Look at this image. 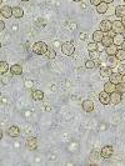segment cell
I'll return each instance as SVG.
<instances>
[{"label": "cell", "mask_w": 125, "mask_h": 166, "mask_svg": "<svg viewBox=\"0 0 125 166\" xmlns=\"http://www.w3.org/2000/svg\"><path fill=\"white\" fill-rule=\"evenodd\" d=\"M103 2H105V3H108V4H110V3H113L114 0H103Z\"/></svg>", "instance_id": "cell-37"}, {"label": "cell", "mask_w": 125, "mask_h": 166, "mask_svg": "<svg viewBox=\"0 0 125 166\" xmlns=\"http://www.w3.org/2000/svg\"><path fill=\"white\" fill-rule=\"evenodd\" d=\"M110 81L113 82V84H119V82H121V80H123V75L121 74H119V72H113L110 76Z\"/></svg>", "instance_id": "cell-11"}, {"label": "cell", "mask_w": 125, "mask_h": 166, "mask_svg": "<svg viewBox=\"0 0 125 166\" xmlns=\"http://www.w3.org/2000/svg\"><path fill=\"white\" fill-rule=\"evenodd\" d=\"M8 135H9L10 138H18V136L20 135L19 128H18V126H10V128L8 129Z\"/></svg>", "instance_id": "cell-12"}, {"label": "cell", "mask_w": 125, "mask_h": 166, "mask_svg": "<svg viewBox=\"0 0 125 166\" xmlns=\"http://www.w3.org/2000/svg\"><path fill=\"white\" fill-rule=\"evenodd\" d=\"M89 56L92 60H98L99 56H100V51L98 50H93V51H89Z\"/></svg>", "instance_id": "cell-27"}, {"label": "cell", "mask_w": 125, "mask_h": 166, "mask_svg": "<svg viewBox=\"0 0 125 166\" xmlns=\"http://www.w3.org/2000/svg\"><path fill=\"white\" fill-rule=\"evenodd\" d=\"M80 37H81V39H84V37L87 39V35H84V34H80Z\"/></svg>", "instance_id": "cell-39"}, {"label": "cell", "mask_w": 125, "mask_h": 166, "mask_svg": "<svg viewBox=\"0 0 125 166\" xmlns=\"http://www.w3.org/2000/svg\"><path fill=\"white\" fill-rule=\"evenodd\" d=\"M118 69H119V74L125 75V63H123V61H121V64L118 66Z\"/></svg>", "instance_id": "cell-32"}, {"label": "cell", "mask_w": 125, "mask_h": 166, "mask_svg": "<svg viewBox=\"0 0 125 166\" xmlns=\"http://www.w3.org/2000/svg\"><path fill=\"white\" fill-rule=\"evenodd\" d=\"M124 3H125V0H124Z\"/></svg>", "instance_id": "cell-45"}, {"label": "cell", "mask_w": 125, "mask_h": 166, "mask_svg": "<svg viewBox=\"0 0 125 166\" xmlns=\"http://www.w3.org/2000/svg\"><path fill=\"white\" fill-rule=\"evenodd\" d=\"M104 90H105L106 93L111 94V93H114V91L116 90V85H115V84H113V82H111V81H108V82H105V86H104Z\"/></svg>", "instance_id": "cell-16"}, {"label": "cell", "mask_w": 125, "mask_h": 166, "mask_svg": "<svg viewBox=\"0 0 125 166\" xmlns=\"http://www.w3.org/2000/svg\"><path fill=\"white\" fill-rule=\"evenodd\" d=\"M106 61H108V66H110L111 69H113V68H115V66H118V63H119V60H118V58H116L115 55L109 56Z\"/></svg>", "instance_id": "cell-18"}, {"label": "cell", "mask_w": 125, "mask_h": 166, "mask_svg": "<svg viewBox=\"0 0 125 166\" xmlns=\"http://www.w3.org/2000/svg\"><path fill=\"white\" fill-rule=\"evenodd\" d=\"M99 101H100L103 105H108V104H110V94L106 93V91L104 90L103 93L99 94Z\"/></svg>", "instance_id": "cell-6"}, {"label": "cell", "mask_w": 125, "mask_h": 166, "mask_svg": "<svg viewBox=\"0 0 125 166\" xmlns=\"http://www.w3.org/2000/svg\"><path fill=\"white\" fill-rule=\"evenodd\" d=\"M0 11H2L3 18H5V19H9L10 16H13V9H11L10 7H8V5L2 7V9H0Z\"/></svg>", "instance_id": "cell-8"}, {"label": "cell", "mask_w": 125, "mask_h": 166, "mask_svg": "<svg viewBox=\"0 0 125 166\" xmlns=\"http://www.w3.org/2000/svg\"><path fill=\"white\" fill-rule=\"evenodd\" d=\"M108 3H105V2H101L98 7H96V11L99 13V14H105L106 11H108Z\"/></svg>", "instance_id": "cell-17"}, {"label": "cell", "mask_w": 125, "mask_h": 166, "mask_svg": "<svg viewBox=\"0 0 125 166\" xmlns=\"http://www.w3.org/2000/svg\"><path fill=\"white\" fill-rule=\"evenodd\" d=\"M121 21H123V25H124V26H125V16H124V18H123V20H121Z\"/></svg>", "instance_id": "cell-40"}, {"label": "cell", "mask_w": 125, "mask_h": 166, "mask_svg": "<svg viewBox=\"0 0 125 166\" xmlns=\"http://www.w3.org/2000/svg\"><path fill=\"white\" fill-rule=\"evenodd\" d=\"M113 39H114V45H116V46H121L124 44V41H125V36L121 33H116L113 36Z\"/></svg>", "instance_id": "cell-5"}, {"label": "cell", "mask_w": 125, "mask_h": 166, "mask_svg": "<svg viewBox=\"0 0 125 166\" xmlns=\"http://www.w3.org/2000/svg\"><path fill=\"white\" fill-rule=\"evenodd\" d=\"M96 49H98V43H95V41L88 44V50L89 51H93V50H96Z\"/></svg>", "instance_id": "cell-30"}, {"label": "cell", "mask_w": 125, "mask_h": 166, "mask_svg": "<svg viewBox=\"0 0 125 166\" xmlns=\"http://www.w3.org/2000/svg\"><path fill=\"white\" fill-rule=\"evenodd\" d=\"M124 36H125V31H124Z\"/></svg>", "instance_id": "cell-44"}, {"label": "cell", "mask_w": 125, "mask_h": 166, "mask_svg": "<svg viewBox=\"0 0 125 166\" xmlns=\"http://www.w3.org/2000/svg\"><path fill=\"white\" fill-rule=\"evenodd\" d=\"M21 2H29V0H21Z\"/></svg>", "instance_id": "cell-43"}, {"label": "cell", "mask_w": 125, "mask_h": 166, "mask_svg": "<svg viewBox=\"0 0 125 166\" xmlns=\"http://www.w3.org/2000/svg\"><path fill=\"white\" fill-rule=\"evenodd\" d=\"M85 68H87V69H94V68H95V61L92 60V59L88 60V61L85 63Z\"/></svg>", "instance_id": "cell-31"}, {"label": "cell", "mask_w": 125, "mask_h": 166, "mask_svg": "<svg viewBox=\"0 0 125 166\" xmlns=\"http://www.w3.org/2000/svg\"><path fill=\"white\" fill-rule=\"evenodd\" d=\"M101 2H103V0H90L92 5H94V7H98V5H99Z\"/></svg>", "instance_id": "cell-34"}, {"label": "cell", "mask_w": 125, "mask_h": 166, "mask_svg": "<svg viewBox=\"0 0 125 166\" xmlns=\"http://www.w3.org/2000/svg\"><path fill=\"white\" fill-rule=\"evenodd\" d=\"M8 70H10L9 65H8L5 61H0V72H2V75H4Z\"/></svg>", "instance_id": "cell-25"}, {"label": "cell", "mask_w": 125, "mask_h": 166, "mask_svg": "<svg viewBox=\"0 0 125 166\" xmlns=\"http://www.w3.org/2000/svg\"><path fill=\"white\" fill-rule=\"evenodd\" d=\"M121 101H123L124 105H125V93H124V96H121Z\"/></svg>", "instance_id": "cell-38"}, {"label": "cell", "mask_w": 125, "mask_h": 166, "mask_svg": "<svg viewBox=\"0 0 125 166\" xmlns=\"http://www.w3.org/2000/svg\"><path fill=\"white\" fill-rule=\"evenodd\" d=\"M110 103H111V104H114V105H116V104L121 103V94H120V93H118V91L111 93V94H110Z\"/></svg>", "instance_id": "cell-9"}, {"label": "cell", "mask_w": 125, "mask_h": 166, "mask_svg": "<svg viewBox=\"0 0 125 166\" xmlns=\"http://www.w3.org/2000/svg\"><path fill=\"white\" fill-rule=\"evenodd\" d=\"M101 44H103V45L105 46V49H106V48H109V46L114 45V39H113L111 36L106 35V36H104V37H103V40H101Z\"/></svg>", "instance_id": "cell-13"}, {"label": "cell", "mask_w": 125, "mask_h": 166, "mask_svg": "<svg viewBox=\"0 0 125 166\" xmlns=\"http://www.w3.org/2000/svg\"><path fill=\"white\" fill-rule=\"evenodd\" d=\"M104 48H105V46H104L103 44H100V45H98V49H96V50H98V51H101V49H104Z\"/></svg>", "instance_id": "cell-36"}, {"label": "cell", "mask_w": 125, "mask_h": 166, "mask_svg": "<svg viewBox=\"0 0 125 166\" xmlns=\"http://www.w3.org/2000/svg\"><path fill=\"white\" fill-rule=\"evenodd\" d=\"M104 37V31L103 30H96L94 34H93V39L95 43H101V40Z\"/></svg>", "instance_id": "cell-15"}, {"label": "cell", "mask_w": 125, "mask_h": 166, "mask_svg": "<svg viewBox=\"0 0 125 166\" xmlns=\"http://www.w3.org/2000/svg\"><path fill=\"white\" fill-rule=\"evenodd\" d=\"M106 54L109 55V56H113V55H115L116 54V51H118V49H116V45H111V46H109V48H106Z\"/></svg>", "instance_id": "cell-26"}, {"label": "cell", "mask_w": 125, "mask_h": 166, "mask_svg": "<svg viewBox=\"0 0 125 166\" xmlns=\"http://www.w3.org/2000/svg\"><path fill=\"white\" fill-rule=\"evenodd\" d=\"M121 46H124V49H125V41H124V44H123V45H121Z\"/></svg>", "instance_id": "cell-42"}, {"label": "cell", "mask_w": 125, "mask_h": 166, "mask_svg": "<svg viewBox=\"0 0 125 166\" xmlns=\"http://www.w3.org/2000/svg\"><path fill=\"white\" fill-rule=\"evenodd\" d=\"M26 147L29 150H35L38 147V140L35 138H30L28 141H26Z\"/></svg>", "instance_id": "cell-14"}, {"label": "cell", "mask_w": 125, "mask_h": 166, "mask_svg": "<svg viewBox=\"0 0 125 166\" xmlns=\"http://www.w3.org/2000/svg\"><path fill=\"white\" fill-rule=\"evenodd\" d=\"M33 99L36 100V101H40L44 99V93L41 90H34L33 91Z\"/></svg>", "instance_id": "cell-21"}, {"label": "cell", "mask_w": 125, "mask_h": 166, "mask_svg": "<svg viewBox=\"0 0 125 166\" xmlns=\"http://www.w3.org/2000/svg\"><path fill=\"white\" fill-rule=\"evenodd\" d=\"M73 2H76V3H79V2H81V0H73Z\"/></svg>", "instance_id": "cell-41"}, {"label": "cell", "mask_w": 125, "mask_h": 166, "mask_svg": "<svg viewBox=\"0 0 125 166\" xmlns=\"http://www.w3.org/2000/svg\"><path fill=\"white\" fill-rule=\"evenodd\" d=\"M45 56H47L49 60H53V59H55V56H56V53H55V50H53V49H49V50L47 51Z\"/></svg>", "instance_id": "cell-28"}, {"label": "cell", "mask_w": 125, "mask_h": 166, "mask_svg": "<svg viewBox=\"0 0 125 166\" xmlns=\"http://www.w3.org/2000/svg\"><path fill=\"white\" fill-rule=\"evenodd\" d=\"M113 154H114V149H113V146H110V145L104 146V147L101 149V152H100L101 157H104V159H110V157L113 156Z\"/></svg>", "instance_id": "cell-3"}, {"label": "cell", "mask_w": 125, "mask_h": 166, "mask_svg": "<svg viewBox=\"0 0 125 166\" xmlns=\"http://www.w3.org/2000/svg\"><path fill=\"white\" fill-rule=\"evenodd\" d=\"M115 56L118 58L119 61H124V60H125V49H124V48H123V49H118Z\"/></svg>", "instance_id": "cell-24"}, {"label": "cell", "mask_w": 125, "mask_h": 166, "mask_svg": "<svg viewBox=\"0 0 125 166\" xmlns=\"http://www.w3.org/2000/svg\"><path fill=\"white\" fill-rule=\"evenodd\" d=\"M23 15H24V10L20 7L13 8V16L14 18H23Z\"/></svg>", "instance_id": "cell-22"}, {"label": "cell", "mask_w": 125, "mask_h": 166, "mask_svg": "<svg viewBox=\"0 0 125 166\" xmlns=\"http://www.w3.org/2000/svg\"><path fill=\"white\" fill-rule=\"evenodd\" d=\"M5 28V23L4 21H0V30H4Z\"/></svg>", "instance_id": "cell-35"}, {"label": "cell", "mask_w": 125, "mask_h": 166, "mask_svg": "<svg viewBox=\"0 0 125 166\" xmlns=\"http://www.w3.org/2000/svg\"><path fill=\"white\" fill-rule=\"evenodd\" d=\"M90 160H92L93 162L98 160V154H96L95 151H93V152H92V155H90Z\"/></svg>", "instance_id": "cell-33"}, {"label": "cell", "mask_w": 125, "mask_h": 166, "mask_svg": "<svg viewBox=\"0 0 125 166\" xmlns=\"http://www.w3.org/2000/svg\"><path fill=\"white\" fill-rule=\"evenodd\" d=\"M113 74V70H111V68L110 66H101L100 68V75L101 76H110Z\"/></svg>", "instance_id": "cell-19"}, {"label": "cell", "mask_w": 125, "mask_h": 166, "mask_svg": "<svg viewBox=\"0 0 125 166\" xmlns=\"http://www.w3.org/2000/svg\"><path fill=\"white\" fill-rule=\"evenodd\" d=\"M113 31H115V34L116 33H121V34H124V31H125V26L123 25V21L121 20H115L114 23H113V29H111Z\"/></svg>", "instance_id": "cell-4"}, {"label": "cell", "mask_w": 125, "mask_h": 166, "mask_svg": "<svg viewBox=\"0 0 125 166\" xmlns=\"http://www.w3.org/2000/svg\"><path fill=\"white\" fill-rule=\"evenodd\" d=\"M113 29V23L110 20H103L100 23V30H103L104 33L105 31H110Z\"/></svg>", "instance_id": "cell-10"}, {"label": "cell", "mask_w": 125, "mask_h": 166, "mask_svg": "<svg viewBox=\"0 0 125 166\" xmlns=\"http://www.w3.org/2000/svg\"><path fill=\"white\" fill-rule=\"evenodd\" d=\"M115 91H118V93H120V94H124L125 93V84L121 81V82H119V84H116V90Z\"/></svg>", "instance_id": "cell-29"}, {"label": "cell", "mask_w": 125, "mask_h": 166, "mask_svg": "<svg viewBox=\"0 0 125 166\" xmlns=\"http://www.w3.org/2000/svg\"><path fill=\"white\" fill-rule=\"evenodd\" d=\"M61 51H63V54H65L68 56H71L74 54V51H75V48H74L73 43H69V41H66V43H64L61 45Z\"/></svg>", "instance_id": "cell-2"}, {"label": "cell", "mask_w": 125, "mask_h": 166, "mask_svg": "<svg viewBox=\"0 0 125 166\" xmlns=\"http://www.w3.org/2000/svg\"><path fill=\"white\" fill-rule=\"evenodd\" d=\"M115 15L118 18H124L125 16V5H119L115 10Z\"/></svg>", "instance_id": "cell-23"}, {"label": "cell", "mask_w": 125, "mask_h": 166, "mask_svg": "<svg viewBox=\"0 0 125 166\" xmlns=\"http://www.w3.org/2000/svg\"><path fill=\"white\" fill-rule=\"evenodd\" d=\"M10 71H11L13 75H21V74H23V68H21L20 65L15 64V65H13V66L10 68Z\"/></svg>", "instance_id": "cell-20"}, {"label": "cell", "mask_w": 125, "mask_h": 166, "mask_svg": "<svg viewBox=\"0 0 125 166\" xmlns=\"http://www.w3.org/2000/svg\"><path fill=\"white\" fill-rule=\"evenodd\" d=\"M48 50H49L48 45L45 43H43V41H38V43H35L33 45V53L36 55H45Z\"/></svg>", "instance_id": "cell-1"}, {"label": "cell", "mask_w": 125, "mask_h": 166, "mask_svg": "<svg viewBox=\"0 0 125 166\" xmlns=\"http://www.w3.org/2000/svg\"><path fill=\"white\" fill-rule=\"evenodd\" d=\"M83 110L85 112H92L94 110V103L92 100H84L83 101Z\"/></svg>", "instance_id": "cell-7"}]
</instances>
